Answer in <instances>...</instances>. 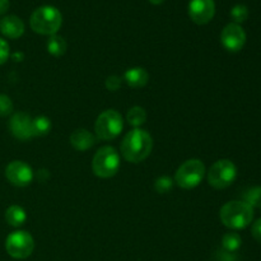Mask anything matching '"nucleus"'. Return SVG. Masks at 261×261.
Listing matches in <instances>:
<instances>
[{"label": "nucleus", "mask_w": 261, "mask_h": 261, "mask_svg": "<svg viewBox=\"0 0 261 261\" xmlns=\"http://www.w3.org/2000/svg\"><path fill=\"white\" fill-rule=\"evenodd\" d=\"M242 240L241 236L239 233H234V232H229V233H226L222 239V246H223V250L227 252H236L237 250L241 247Z\"/></svg>", "instance_id": "6ab92c4d"}, {"label": "nucleus", "mask_w": 261, "mask_h": 261, "mask_svg": "<svg viewBox=\"0 0 261 261\" xmlns=\"http://www.w3.org/2000/svg\"><path fill=\"white\" fill-rule=\"evenodd\" d=\"M8 9H9V0H0V15L7 13Z\"/></svg>", "instance_id": "cd10ccee"}, {"label": "nucleus", "mask_w": 261, "mask_h": 261, "mask_svg": "<svg viewBox=\"0 0 261 261\" xmlns=\"http://www.w3.org/2000/svg\"><path fill=\"white\" fill-rule=\"evenodd\" d=\"M31 28L40 35H56L63 23V17L58 8L43 5L37 8L31 15Z\"/></svg>", "instance_id": "7ed1b4c3"}, {"label": "nucleus", "mask_w": 261, "mask_h": 261, "mask_svg": "<svg viewBox=\"0 0 261 261\" xmlns=\"http://www.w3.org/2000/svg\"><path fill=\"white\" fill-rule=\"evenodd\" d=\"M221 42L229 53H239L246 43V32L236 23H229L221 33Z\"/></svg>", "instance_id": "1a4fd4ad"}, {"label": "nucleus", "mask_w": 261, "mask_h": 261, "mask_svg": "<svg viewBox=\"0 0 261 261\" xmlns=\"http://www.w3.org/2000/svg\"><path fill=\"white\" fill-rule=\"evenodd\" d=\"M260 209H261V208H260Z\"/></svg>", "instance_id": "c756f323"}, {"label": "nucleus", "mask_w": 261, "mask_h": 261, "mask_svg": "<svg viewBox=\"0 0 261 261\" xmlns=\"http://www.w3.org/2000/svg\"><path fill=\"white\" fill-rule=\"evenodd\" d=\"M5 249H7L8 254L14 259H27L33 252L35 241L28 232L15 231L7 237Z\"/></svg>", "instance_id": "6e6552de"}, {"label": "nucleus", "mask_w": 261, "mask_h": 261, "mask_svg": "<svg viewBox=\"0 0 261 261\" xmlns=\"http://www.w3.org/2000/svg\"><path fill=\"white\" fill-rule=\"evenodd\" d=\"M206 177L212 188L218 189V190L227 189L236 180L237 167L232 161L219 160L209 168Z\"/></svg>", "instance_id": "0eeeda50"}, {"label": "nucleus", "mask_w": 261, "mask_h": 261, "mask_svg": "<svg viewBox=\"0 0 261 261\" xmlns=\"http://www.w3.org/2000/svg\"><path fill=\"white\" fill-rule=\"evenodd\" d=\"M94 143H96V137L86 129H78L71 133L70 135V144L73 145L74 149L79 150V152L89 149L93 147Z\"/></svg>", "instance_id": "4468645a"}, {"label": "nucleus", "mask_w": 261, "mask_h": 261, "mask_svg": "<svg viewBox=\"0 0 261 261\" xmlns=\"http://www.w3.org/2000/svg\"><path fill=\"white\" fill-rule=\"evenodd\" d=\"M153 148V139L145 130L133 129L124 137L121 143V154L127 162L139 163L147 160Z\"/></svg>", "instance_id": "f257e3e1"}, {"label": "nucleus", "mask_w": 261, "mask_h": 261, "mask_svg": "<svg viewBox=\"0 0 261 261\" xmlns=\"http://www.w3.org/2000/svg\"><path fill=\"white\" fill-rule=\"evenodd\" d=\"M5 219H7L9 226L20 227L27 221V214H25V211L22 206L12 205L5 212Z\"/></svg>", "instance_id": "dca6fc26"}, {"label": "nucleus", "mask_w": 261, "mask_h": 261, "mask_svg": "<svg viewBox=\"0 0 261 261\" xmlns=\"http://www.w3.org/2000/svg\"><path fill=\"white\" fill-rule=\"evenodd\" d=\"M251 233H252V237H254L259 244H261V218L257 219V221L252 224Z\"/></svg>", "instance_id": "bb28decb"}, {"label": "nucleus", "mask_w": 261, "mask_h": 261, "mask_svg": "<svg viewBox=\"0 0 261 261\" xmlns=\"http://www.w3.org/2000/svg\"><path fill=\"white\" fill-rule=\"evenodd\" d=\"M149 2L152 3V4H154V5H161V4H163L166 0H149Z\"/></svg>", "instance_id": "c85d7f7f"}, {"label": "nucleus", "mask_w": 261, "mask_h": 261, "mask_svg": "<svg viewBox=\"0 0 261 261\" xmlns=\"http://www.w3.org/2000/svg\"><path fill=\"white\" fill-rule=\"evenodd\" d=\"M94 175L101 178H110L117 173L120 168V155L114 147L99 148L92 161Z\"/></svg>", "instance_id": "20e7f679"}, {"label": "nucleus", "mask_w": 261, "mask_h": 261, "mask_svg": "<svg viewBox=\"0 0 261 261\" xmlns=\"http://www.w3.org/2000/svg\"><path fill=\"white\" fill-rule=\"evenodd\" d=\"M231 18L233 19V23H236V24L244 23L249 18V8L244 4L234 5L231 9Z\"/></svg>", "instance_id": "4be33fe9"}, {"label": "nucleus", "mask_w": 261, "mask_h": 261, "mask_svg": "<svg viewBox=\"0 0 261 261\" xmlns=\"http://www.w3.org/2000/svg\"><path fill=\"white\" fill-rule=\"evenodd\" d=\"M189 17L196 24H206L216 14L214 0H190Z\"/></svg>", "instance_id": "9b49d317"}, {"label": "nucleus", "mask_w": 261, "mask_h": 261, "mask_svg": "<svg viewBox=\"0 0 261 261\" xmlns=\"http://www.w3.org/2000/svg\"><path fill=\"white\" fill-rule=\"evenodd\" d=\"M9 130L17 139H31L33 138V119L24 112H17L10 119Z\"/></svg>", "instance_id": "f8f14e48"}, {"label": "nucleus", "mask_w": 261, "mask_h": 261, "mask_svg": "<svg viewBox=\"0 0 261 261\" xmlns=\"http://www.w3.org/2000/svg\"><path fill=\"white\" fill-rule=\"evenodd\" d=\"M13 112V102L5 94H0V116H8Z\"/></svg>", "instance_id": "b1692460"}, {"label": "nucleus", "mask_w": 261, "mask_h": 261, "mask_svg": "<svg viewBox=\"0 0 261 261\" xmlns=\"http://www.w3.org/2000/svg\"><path fill=\"white\" fill-rule=\"evenodd\" d=\"M0 32L8 38H19L24 33V23L17 15H7L0 20Z\"/></svg>", "instance_id": "ddd939ff"}, {"label": "nucleus", "mask_w": 261, "mask_h": 261, "mask_svg": "<svg viewBox=\"0 0 261 261\" xmlns=\"http://www.w3.org/2000/svg\"><path fill=\"white\" fill-rule=\"evenodd\" d=\"M205 175V166L200 160H189L177 168L175 182L180 188L190 190L196 188Z\"/></svg>", "instance_id": "39448f33"}, {"label": "nucleus", "mask_w": 261, "mask_h": 261, "mask_svg": "<svg viewBox=\"0 0 261 261\" xmlns=\"http://www.w3.org/2000/svg\"><path fill=\"white\" fill-rule=\"evenodd\" d=\"M51 130V121L46 116H38L33 119V137H43Z\"/></svg>", "instance_id": "aec40b11"}, {"label": "nucleus", "mask_w": 261, "mask_h": 261, "mask_svg": "<svg viewBox=\"0 0 261 261\" xmlns=\"http://www.w3.org/2000/svg\"><path fill=\"white\" fill-rule=\"evenodd\" d=\"M173 181L171 180L168 176H162V177H158L154 182V189L157 193L160 194H166L172 189Z\"/></svg>", "instance_id": "5701e85b"}, {"label": "nucleus", "mask_w": 261, "mask_h": 261, "mask_svg": "<svg viewBox=\"0 0 261 261\" xmlns=\"http://www.w3.org/2000/svg\"><path fill=\"white\" fill-rule=\"evenodd\" d=\"M46 47H47V51L51 55L59 58V56H63L66 53L68 43H66V41L61 36L53 35L48 38L47 43H46Z\"/></svg>", "instance_id": "f3484780"}, {"label": "nucleus", "mask_w": 261, "mask_h": 261, "mask_svg": "<svg viewBox=\"0 0 261 261\" xmlns=\"http://www.w3.org/2000/svg\"><path fill=\"white\" fill-rule=\"evenodd\" d=\"M246 204H249L252 209L261 208V186H255V188L249 189L244 194V200Z\"/></svg>", "instance_id": "412c9836"}, {"label": "nucleus", "mask_w": 261, "mask_h": 261, "mask_svg": "<svg viewBox=\"0 0 261 261\" xmlns=\"http://www.w3.org/2000/svg\"><path fill=\"white\" fill-rule=\"evenodd\" d=\"M124 127L122 116L116 110H106L97 117L94 132L101 140H111L119 137Z\"/></svg>", "instance_id": "423d86ee"}, {"label": "nucleus", "mask_w": 261, "mask_h": 261, "mask_svg": "<svg viewBox=\"0 0 261 261\" xmlns=\"http://www.w3.org/2000/svg\"><path fill=\"white\" fill-rule=\"evenodd\" d=\"M222 223L231 229H244L254 219V209L245 201H229L221 209Z\"/></svg>", "instance_id": "f03ea898"}, {"label": "nucleus", "mask_w": 261, "mask_h": 261, "mask_svg": "<svg viewBox=\"0 0 261 261\" xmlns=\"http://www.w3.org/2000/svg\"><path fill=\"white\" fill-rule=\"evenodd\" d=\"M148 79H149V74L144 68H140V66L127 69L124 74V81L126 82L127 86L135 89L147 86Z\"/></svg>", "instance_id": "2eb2a0df"}, {"label": "nucleus", "mask_w": 261, "mask_h": 261, "mask_svg": "<svg viewBox=\"0 0 261 261\" xmlns=\"http://www.w3.org/2000/svg\"><path fill=\"white\" fill-rule=\"evenodd\" d=\"M126 120L132 126H134V129H137V127H139L140 125H143L147 121V112H145L143 107L134 106L127 112Z\"/></svg>", "instance_id": "a211bd4d"}, {"label": "nucleus", "mask_w": 261, "mask_h": 261, "mask_svg": "<svg viewBox=\"0 0 261 261\" xmlns=\"http://www.w3.org/2000/svg\"><path fill=\"white\" fill-rule=\"evenodd\" d=\"M5 176L12 185L17 188L28 186L33 180V171L23 161H13L5 168Z\"/></svg>", "instance_id": "9d476101"}, {"label": "nucleus", "mask_w": 261, "mask_h": 261, "mask_svg": "<svg viewBox=\"0 0 261 261\" xmlns=\"http://www.w3.org/2000/svg\"><path fill=\"white\" fill-rule=\"evenodd\" d=\"M105 84H106V88L109 89V91L115 92V91H117L120 87H121L122 81H121V78H120V76L110 75L109 78L106 79V83H105Z\"/></svg>", "instance_id": "393cba45"}, {"label": "nucleus", "mask_w": 261, "mask_h": 261, "mask_svg": "<svg viewBox=\"0 0 261 261\" xmlns=\"http://www.w3.org/2000/svg\"><path fill=\"white\" fill-rule=\"evenodd\" d=\"M9 54H10L9 45H8L7 41L0 38V65L4 64L5 61L9 59Z\"/></svg>", "instance_id": "a878e982"}]
</instances>
